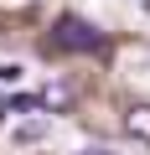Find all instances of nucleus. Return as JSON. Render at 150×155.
<instances>
[{
	"instance_id": "nucleus-4",
	"label": "nucleus",
	"mask_w": 150,
	"mask_h": 155,
	"mask_svg": "<svg viewBox=\"0 0 150 155\" xmlns=\"http://www.w3.org/2000/svg\"><path fill=\"white\" fill-rule=\"evenodd\" d=\"M36 140H47V119H26V124H16V145H36Z\"/></svg>"
},
{
	"instance_id": "nucleus-6",
	"label": "nucleus",
	"mask_w": 150,
	"mask_h": 155,
	"mask_svg": "<svg viewBox=\"0 0 150 155\" xmlns=\"http://www.w3.org/2000/svg\"><path fill=\"white\" fill-rule=\"evenodd\" d=\"M83 155H114V150H104V145H88V150H83Z\"/></svg>"
},
{
	"instance_id": "nucleus-1",
	"label": "nucleus",
	"mask_w": 150,
	"mask_h": 155,
	"mask_svg": "<svg viewBox=\"0 0 150 155\" xmlns=\"http://www.w3.org/2000/svg\"><path fill=\"white\" fill-rule=\"evenodd\" d=\"M57 47H67V52H98L104 36H98L88 21H78V16H62V21H57Z\"/></svg>"
},
{
	"instance_id": "nucleus-2",
	"label": "nucleus",
	"mask_w": 150,
	"mask_h": 155,
	"mask_svg": "<svg viewBox=\"0 0 150 155\" xmlns=\"http://www.w3.org/2000/svg\"><path fill=\"white\" fill-rule=\"evenodd\" d=\"M124 134H129V140H145V145H150V104H135V109L124 114Z\"/></svg>"
},
{
	"instance_id": "nucleus-7",
	"label": "nucleus",
	"mask_w": 150,
	"mask_h": 155,
	"mask_svg": "<svg viewBox=\"0 0 150 155\" xmlns=\"http://www.w3.org/2000/svg\"><path fill=\"white\" fill-rule=\"evenodd\" d=\"M0 109H5V98H0Z\"/></svg>"
},
{
	"instance_id": "nucleus-5",
	"label": "nucleus",
	"mask_w": 150,
	"mask_h": 155,
	"mask_svg": "<svg viewBox=\"0 0 150 155\" xmlns=\"http://www.w3.org/2000/svg\"><path fill=\"white\" fill-rule=\"evenodd\" d=\"M21 78H26V72H21L16 62H0V83H5V88H11V83H21Z\"/></svg>"
},
{
	"instance_id": "nucleus-3",
	"label": "nucleus",
	"mask_w": 150,
	"mask_h": 155,
	"mask_svg": "<svg viewBox=\"0 0 150 155\" xmlns=\"http://www.w3.org/2000/svg\"><path fill=\"white\" fill-rule=\"evenodd\" d=\"M36 104H42V109H67V104H72V88H67V83H47Z\"/></svg>"
}]
</instances>
